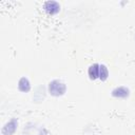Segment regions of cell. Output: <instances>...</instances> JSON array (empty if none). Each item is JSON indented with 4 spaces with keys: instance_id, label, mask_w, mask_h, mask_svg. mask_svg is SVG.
<instances>
[{
    "instance_id": "obj_1",
    "label": "cell",
    "mask_w": 135,
    "mask_h": 135,
    "mask_svg": "<svg viewBox=\"0 0 135 135\" xmlns=\"http://www.w3.org/2000/svg\"><path fill=\"white\" fill-rule=\"evenodd\" d=\"M65 90H66L65 84L62 81H59V80H53L49 84V92L53 96L63 95L64 92H65Z\"/></svg>"
},
{
    "instance_id": "obj_2",
    "label": "cell",
    "mask_w": 135,
    "mask_h": 135,
    "mask_svg": "<svg viewBox=\"0 0 135 135\" xmlns=\"http://www.w3.org/2000/svg\"><path fill=\"white\" fill-rule=\"evenodd\" d=\"M44 11L50 15H55L60 11V4L56 1H47L43 5Z\"/></svg>"
},
{
    "instance_id": "obj_3",
    "label": "cell",
    "mask_w": 135,
    "mask_h": 135,
    "mask_svg": "<svg viewBox=\"0 0 135 135\" xmlns=\"http://www.w3.org/2000/svg\"><path fill=\"white\" fill-rule=\"evenodd\" d=\"M112 95L117 98H127L130 95V91L126 86H117L112 91Z\"/></svg>"
},
{
    "instance_id": "obj_4",
    "label": "cell",
    "mask_w": 135,
    "mask_h": 135,
    "mask_svg": "<svg viewBox=\"0 0 135 135\" xmlns=\"http://www.w3.org/2000/svg\"><path fill=\"white\" fill-rule=\"evenodd\" d=\"M99 68H100V64H98V63H93L90 65L89 70H88V75L90 76L91 79L95 80V79L99 78Z\"/></svg>"
},
{
    "instance_id": "obj_5",
    "label": "cell",
    "mask_w": 135,
    "mask_h": 135,
    "mask_svg": "<svg viewBox=\"0 0 135 135\" xmlns=\"http://www.w3.org/2000/svg\"><path fill=\"white\" fill-rule=\"evenodd\" d=\"M18 89L21 92H28L31 90V83L26 77H22L18 82Z\"/></svg>"
},
{
    "instance_id": "obj_6",
    "label": "cell",
    "mask_w": 135,
    "mask_h": 135,
    "mask_svg": "<svg viewBox=\"0 0 135 135\" xmlns=\"http://www.w3.org/2000/svg\"><path fill=\"white\" fill-rule=\"evenodd\" d=\"M109 77V70L108 68L104 65V64H100V68H99V79L104 81L107 80Z\"/></svg>"
}]
</instances>
